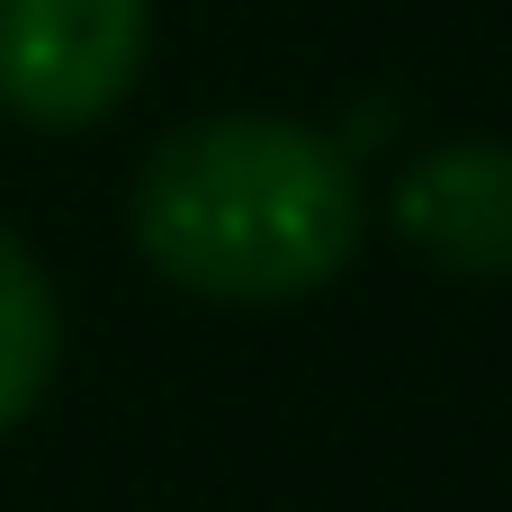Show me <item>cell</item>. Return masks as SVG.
Listing matches in <instances>:
<instances>
[{
	"instance_id": "obj_1",
	"label": "cell",
	"mask_w": 512,
	"mask_h": 512,
	"mask_svg": "<svg viewBox=\"0 0 512 512\" xmlns=\"http://www.w3.org/2000/svg\"><path fill=\"white\" fill-rule=\"evenodd\" d=\"M135 252L207 306H288L342 279L369 198L324 126L225 108L171 126L126 198Z\"/></svg>"
},
{
	"instance_id": "obj_2",
	"label": "cell",
	"mask_w": 512,
	"mask_h": 512,
	"mask_svg": "<svg viewBox=\"0 0 512 512\" xmlns=\"http://www.w3.org/2000/svg\"><path fill=\"white\" fill-rule=\"evenodd\" d=\"M153 0H0V108L45 135H81L144 81Z\"/></svg>"
},
{
	"instance_id": "obj_3",
	"label": "cell",
	"mask_w": 512,
	"mask_h": 512,
	"mask_svg": "<svg viewBox=\"0 0 512 512\" xmlns=\"http://www.w3.org/2000/svg\"><path fill=\"white\" fill-rule=\"evenodd\" d=\"M396 234L459 279H512V144H432L396 180Z\"/></svg>"
},
{
	"instance_id": "obj_4",
	"label": "cell",
	"mask_w": 512,
	"mask_h": 512,
	"mask_svg": "<svg viewBox=\"0 0 512 512\" xmlns=\"http://www.w3.org/2000/svg\"><path fill=\"white\" fill-rule=\"evenodd\" d=\"M54 360H63V306H54V279L36 270V252L0 225V432H18L45 387H54Z\"/></svg>"
}]
</instances>
